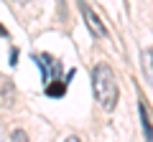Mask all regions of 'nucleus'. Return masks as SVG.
<instances>
[{
    "label": "nucleus",
    "mask_w": 153,
    "mask_h": 142,
    "mask_svg": "<svg viewBox=\"0 0 153 142\" xmlns=\"http://www.w3.org/2000/svg\"><path fill=\"white\" fill-rule=\"evenodd\" d=\"M92 89H94V99L100 102V107L107 112H112L117 107L120 99V89H117V79H115L112 69L107 64H97L92 69Z\"/></svg>",
    "instance_id": "1"
},
{
    "label": "nucleus",
    "mask_w": 153,
    "mask_h": 142,
    "mask_svg": "<svg viewBox=\"0 0 153 142\" xmlns=\"http://www.w3.org/2000/svg\"><path fill=\"white\" fill-rule=\"evenodd\" d=\"M33 59V64L41 69V79H44V86H49V84H54V81H61V71H64V66H61V61L59 59H54L51 53H33L31 56Z\"/></svg>",
    "instance_id": "2"
},
{
    "label": "nucleus",
    "mask_w": 153,
    "mask_h": 142,
    "mask_svg": "<svg viewBox=\"0 0 153 142\" xmlns=\"http://www.w3.org/2000/svg\"><path fill=\"white\" fill-rule=\"evenodd\" d=\"M79 10H82V15H84V23H87L89 33H92L94 38H107V28H105L102 18H100L97 13L92 10V8L87 5V0H79Z\"/></svg>",
    "instance_id": "3"
},
{
    "label": "nucleus",
    "mask_w": 153,
    "mask_h": 142,
    "mask_svg": "<svg viewBox=\"0 0 153 142\" xmlns=\"http://www.w3.org/2000/svg\"><path fill=\"white\" fill-rule=\"evenodd\" d=\"M140 69L148 84H153V48H146L140 53Z\"/></svg>",
    "instance_id": "4"
},
{
    "label": "nucleus",
    "mask_w": 153,
    "mask_h": 142,
    "mask_svg": "<svg viewBox=\"0 0 153 142\" xmlns=\"http://www.w3.org/2000/svg\"><path fill=\"white\" fill-rule=\"evenodd\" d=\"M138 112H140V124H143V132H146V142H153V124H151V117H148V107L143 104H138Z\"/></svg>",
    "instance_id": "5"
},
{
    "label": "nucleus",
    "mask_w": 153,
    "mask_h": 142,
    "mask_svg": "<svg viewBox=\"0 0 153 142\" xmlns=\"http://www.w3.org/2000/svg\"><path fill=\"white\" fill-rule=\"evenodd\" d=\"M10 142H28V137H26V132H23V130H13Z\"/></svg>",
    "instance_id": "6"
},
{
    "label": "nucleus",
    "mask_w": 153,
    "mask_h": 142,
    "mask_svg": "<svg viewBox=\"0 0 153 142\" xmlns=\"http://www.w3.org/2000/svg\"><path fill=\"white\" fill-rule=\"evenodd\" d=\"M16 64H18V51L10 48V66H16Z\"/></svg>",
    "instance_id": "7"
},
{
    "label": "nucleus",
    "mask_w": 153,
    "mask_h": 142,
    "mask_svg": "<svg viewBox=\"0 0 153 142\" xmlns=\"http://www.w3.org/2000/svg\"><path fill=\"white\" fill-rule=\"evenodd\" d=\"M0 36H3V38H8V28H5V26H0Z\"/></svg>",
    "instance_id": "8"
},
{
    "label": "nucleus",
    "mask_w": 153,
    "mask_h": 142,
    "mask_svg": "<svg viewBox=\"0 0 153 142\" xmlns=\"http://www.w3.org/2000/svg\"><path fill=\"white\" fill-rule=\"evenodd\" d=\"M64 142H82V140H79V137H74V135H71V137H66Z\"/></svg>",
    "instance_id": "9"
}]
</instances>
